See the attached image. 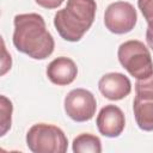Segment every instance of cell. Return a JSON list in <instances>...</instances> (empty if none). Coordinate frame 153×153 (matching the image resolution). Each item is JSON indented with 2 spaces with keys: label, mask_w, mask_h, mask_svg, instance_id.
<instances>
[{
  "label": "cell",
  "mask_w": 153,
  "mask_h": 153,
  "mask_svg": "<svg viewBox=\"0 0 153 153\" xmlns=\"http://www.w3.org/2000/svg\"><path fill=\"white\" fill-rule=\"evenodd\" d=\"M13 24L14 31L12 41L18 51L35 60H44L53 54L55 42L41 14H17Z\"/></svg>",
  "instance_id": "6da1fadb"
},
{
  "label": "cell",
  "mask_w": 153,
  "mask_h": 153,
  "mask_svg": "<svg viewBox=\"0 0 153 153\" xmlns=\"http://www.w3.org/2000/svg\"><path fill=\"white\" fill-rule=\"evenodd\" d=\"M94 0H67V6L54 16V26L68 42H78L91 27L96 17Z\"/></svg>",
  "instance_id": "7a4b0ae2"
},
{
  "label": "cell",
  "mask_w": 153,
  "mask_h": 153,
  "mask_svg": "<svg viewBox=\"0 0 153 153\" xmlns=\"http://www.w3.org/2000/svg\"><path fill=\"white\" fill-rule=\"evenodd\" d=\"M122 67L137 80L147 79L153 74V60L148 48L137 39L122 43L117 50Z\"/></svg>",
  "instance_id": "3957f363"
},
{
  "label": "cell",
  "mask_w": 153,
  "mask_h": 153,
  "mask_svg": "<svg viewBox=\"0 0 153 153\" xmlns=\"http://www.w3.org/2000/svg\"><path fill=\"white\" fill-rule=\"evenodd\" d=\"M26 145L33 153H65L68 148V140L59 127L37 123L29 129Z\"/></svg>",
  "instance_id": "277c9868"
},
{
  "label": "cell",
  "mask_w": 153,
  "mask_h": 153,
  "mask_svg": "<svg viewBox=\"0 0 153 153\" xmlns=\"http://www.w3.org/2000/svg\"><path fill=\"white\" fill-rule=\"evenodd\" d=\"M137 20L136 10L130 2L116 1L110 4L104 12L105 27L116 35L130 32Z\"/></svg>",
  "instance_id": "5b68a950"
},
{
  "label": "cell",
  "mask_w": 153,
  "mask_h": 153,
  "mask_svg": "<svg viewBox=\"0 0 153 153\" xmlns=\"http://www.w3.org/2000/svg\"><path fill=\"white\" fill-rule=\"evenodd\" d=\"M97 109V100L93 93L86 88H74L65 98V111L75 122L90 121Z\"/></svg>",
  "instance_id": "8992f818"
},
{
  "label": "cell",
  "mask_w": 153,
  "mask_h": 153,
  "mask_svg": "<svg viewBox=\"0 0 153 153\" xmlns=\"http://www.w3.org/2000/svg\"><path fill=\"white\" fill-rule=\"evenodd\" d=\"M96 124L102 135L106 137H117L124 130V114L118 106L114 104L105 105L100 109L96 120Z\"/></svg>",
  "instance_id": "52a82bcc"
},
{
  "label": "cell",
  "mask_w": 153,
  "mask_h": 153,
  "mask_svg": "<svg viewBox=\"0 0 153 153\" xmlns=\"http://www.w3.org/2000/svg\"><path fill=\"white\" fill-rule=\"evenodd\" d=\"M100 93L110 100H121L131 91V82L122 73L111 72L104 74L98 81Z\"/></svg>",
  "instance_id": "ba28073f"
},
{
  "label": "cell",
  "mask_w": 153,
  "mask_h": 153,
  "mask_svg": "<svg viewBox=\"0 0 153 153\" xmlns=\"http://www.w3.org/2000/svg\"><path fill=\"white\" fill-rule=\"evenodd\" d=\"M76 74H78V67L75 62L66 56H60L54 59L47 67L48 79L57 86L69 85L71 82L74 81Z\"/></svg>",
  "instance_id": "9c48e42d"
},
{
  "label": "cell",
  "mask_w": 153,
  "mask_h": 153,
  "mask_svg": "<svg viewBox=\"0 0 153 153\" xmlns=\"http://www.w3.org/2000/svg\"><path fill=\"white\" fill-rule=\"evenodd\" d=\"M133 111L137 127L145 131L153 130V99L135 96Z\"/></svg>",
  "instance_id": "30bf717a"
},
{
  "label": "cell",
  "mask_w": 153,
  "mask_h": 153,
  "mask_svg": "<svg viewBox=\"0 0 153 153\" xmlns=\"http://www.w3.org/2000/svg\"><path fill=\"white\" fill-rule=\"evenodd\" d=\"M73 152L75 153H100L102 152V142L100 139L96 135L84 133L78 135L73 140Z\"/></svg>",
  "instance_id": "8fae6325"
},
{
  "label": "cell",
  "mask_w": 153,
  "mask_h": 153,
  "mask_svg": "<svg viewBox=\"0 0 153 153\" xmlns=\"http://www.w3.org/2000/svg\"><path fill=\"white\" fill-rule=\"evenodd\" d=\"M0 105H1V136H4L6 134V131L11 128V115H12V103L11 100H8L5 96L0 97Z\"/></svg>",
  "instance_id": "7c38bea8"
},
{
  "label": "cell",
  "mask_w": 153,
  "mask_h": 153,
  "mask_svg": "<svg viewBox=\"0 0 153 153\" xmlns=\"http://www.w3.org/2000/svg\"><path fill=\"white\" fill-rule=\"evenodd\" d=\"M135 93L137 97L153 99V74L147 79H141L135 82Z\"/></svg>",
  "instance_id": "4fadbf2b"
},
{
  "label": "cell",
  "mask_w": 153,
  "mask_h": 153,
  "mask_svg": "<svg viewBox=\"0 0 153 153\" xmlns=\"http://www.w3.org/2000/svg\"><path fill=\"white\" fill-rule=\"evenodd\" d=\"M137 6L146 19L148 27L153 30V0H137Z\"/></svg>",
  "instance_id": "5bb4252c"
},
{
  "label": "cell",
  "mask_w": 153,
  "mask_h": 153,
  "mask_svg": "<svg viewBox=\"0 0 153 153\" xmlns=\"http://www.w3.org/2000/svg\"><path fill=\"white\" fill-rule=\"evenodd\" d=\"M36 4H38L39 6L48 8V10H53V8H57L59 6L62 5V2L65 0H35Z\"/></svg>",
  "instance_id": "9a60e30c"
},
{
  "label": "cell",
  "mask_w": 153,
  "mask_h": 153,
  "mask_svg": "<svg viewBox=\"0 0 153 153\" xmlns=\"http://www.w3.org/2000/svg\"><path fill=\"white\" fill-rule=\"evenodd\" d=\"M146 42H147L148 47L153 50V30L149 27L146 30Z\"/></svg>",
  "instance_id": "2e32d148"
}]
</instances>
